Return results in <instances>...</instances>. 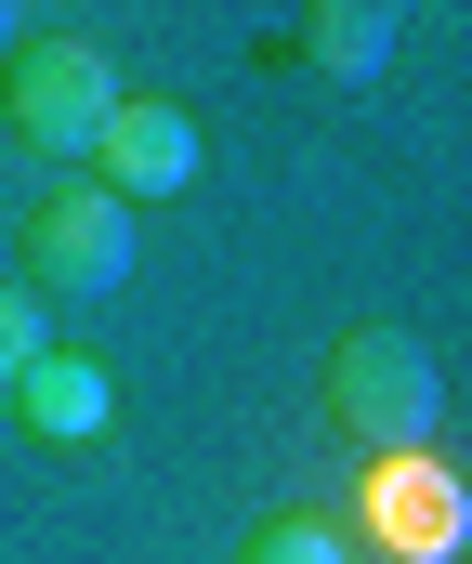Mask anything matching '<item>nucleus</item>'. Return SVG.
Listing matches in <instances>:
<instances>
[{
  "instance_id": "obj_1",
  "label": "nucleus",
  "mask_w": 472,
  "mask_h": 564,
  "mask_svg": "<svg viewBox=\"0 0 472 564\" xmlns=\"http://www.w3.org/2000/svg\"><path fill=\"white\" fill-rule=\"evenodd\" d=\"M315 394H328V433H341L354 459H394V473L447 433V368H433L420 328H341Z\"/></svg>"
},
{
  "instance_id": "obj_2",
  "label": "nucleus",
  "mask_w": 472,
  "mask_h": 564,
  "mask_svg": "<svg viewBox=\"0 0 472 564\" xmlns=\"http://www.w3.org/2000/svg\"><path fill=\"white\" fill-rule=\"evenodd\" d=\"M119 119V66L79 40V26H40L0 53V132L26 158H92V132Z\"/></svg>"
},
{
  "instance_id": "obj_3",
  "label": "nucleus",
  "mask_w": 472,
  "mask_h": 564,
  "mask_svg": "<svg viewBox=\"0 0 472 564\" xmlns=\"http://www.w3.org/2000/svg\"><path fill=\"white\" fill-rule=\"evenodd\" d=\"M26 302L40 289H66V302H106V289H132V210L106 197V184H53L40 210H26Z\"/></svg>"
},
{
  "instance_id": "obj_4",
  "label": "nucleus",
  "mask_w": 472,
  "mask_h": 564,
  "mask_svg": "<svg viewBox=\"0 0 472 564\" xmlns=\"http://www.w3.org/2000/svg\"><path fill=\"white\" fill-rule=\"evenodd\" d=\"M92 171H106L119 210H132V197H184V184H197V119L157 106V93H119V119L92 132Z\"/></svg>"
},
{
  "instance_id": "obj_5",
  "label": "nucleus",
  "mask_w": 472,
  "mask_h": 564,
  "mask_svg": "<svg viewBox=\"0 0 472 564\" xmlns=\"http://www.w3.org/2000/svg\"><path fill=\"white\" fill-rule=\"evenodd\" d=\"M0 408L40 433V446H92V433L119 421V381H106L92 355H40V368H26V381L0 394Z\"/></svg>"
},
{
  "instance_id": "obj_6",
  "label": "nucleus",
  "mask_w": 472,
  "mask_h": 564,
  "mask_svg": "<svg viewBox=\"0 0 472 564\" xmlns=\"http://www.w3.org/2000/svg\"><path fill=\"white\" fill-rule=\"evenodd\" d=\"M303 53L341 79V93H367V79L394 66V13H381V0H315V13H303Z\"/></svg>"
},
{
  "instance_id": "obj_7",
  "label": "nucleus",
  "mask_w": 472,
  "mask_h": 564,
  "mask_svg": "<svg viewBox=\"0 0 472 564\" xmlns=\"http://www.w3.org/2000/svg\"><path fill=\"white\" fill-rule=\"evenodd\" d=\"M250 564H354V552H341V525H315V512H276V525L250 539Z\"/></svg>"
},
{
  "instance_id": "obj_8",
  "label": "nucleus",
  "mask_w": 472,
  "mask_h": 564,
  "mask_svg": "<svg viewBox=\"0 0 472 564\" xmlns=\"http://www.w3.org/2000/svg\"><path fill=\"white\" fill-rule=\"evenodd\" d=\"M40 355H53V341H40V302H26V289L0 276V394H13V381H26Z\"/></svg>"
},
{
  "instance_id": "obj_9",
  "label": "nucleus",
  "mask_w": 472,
  "mask_h": 564,
  "mask_svg": "<svg viewBox=\"0 0 472 564\" xmlns=\"http://www.w3.org/2000/svg\"><path fill=\"white\" fill-rule=\"evenodd\" d=\"M13 40H26V26H13V13H0V53H13Z\"/></svg>"
}]
</instances>
